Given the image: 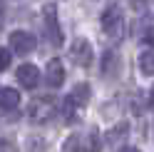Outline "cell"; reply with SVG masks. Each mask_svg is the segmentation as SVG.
<instances>
[{"label": "cell", "instance_id": "1", "mask_svg": "<svg viewBox=\"0 0 154 152\" xmlns=\"http://www.w3.org/2000/svg\"><path fill=\"white\" fill-rule=\"evenodd\" d=\"M42 25H45V35L50 37V43L55 47L62 45V30H60V20H57V8L50 3L45 5V13H42Z\"/></svg>", "mask_w": 154, "mask_h": 152}, {"label": "cell", "instance_id": "2", "mask_svg": "<svg viewBox=\"0 0 154 152\" xmlns=\"http://www.w3.org/2000/svg\"><path fill=\"white\" fill-rule=\"evenodd\" d=\"M122 23H124V13H122V8L117 3H112L107 10L102 13V27H104V33L112 35V37H117L122 33Z\"/></svg>", "mask_w": 154, "mask_h": 152}, {"label": "cell", "instance_id": "3", "mask_svg": "<svg viewBox=\"0 0 154 152\" xmlns=\"http://www.w3.org/2000/svg\"><path fill=\"white\" fill-rule=\"evenodd\" d=\"M92 43L85 40V37H80V40H75L72 47H70V58L75 65H80V68H90L92 65Z\"/></svg>", "mask_w": 154, "mask_h": 152}, {"label": "cell", "instance_id": "4", "mask_svg": "<svg viewBox=\"0 0 154 152\" xmlns=\"http://www.w3.org/2000/svg\"><path fill=\"white\" fill-rule=\"evenodd\" d=\"M10 47L17 55H27V52H32L37 47V40L27 30H15V33H10Z\"/></svg>", "mask_w": 154, "mask_h": 152}, {"label": "cell", "instance_id": "5", "mask_svg": "<svg viewBox=\"0 0 154 152\" xmlns=\"http://www.w3.org/2000/svg\"><path fill=\"white\" fill-rule=\"evenodd\" d=\"M17 82H20L25 90H35L37 82H40V70H37L35 65H30V62L20 65V68H17Z\"/></svg>", "mask_w": 154, "mask_h": 152}, {"label": "cell", "instance_id": "6", "mask_svg": "<svg viewBox=\"0 0 154 152\" xmlns=\"http://www.w3.org/2000/svg\"><path fill=\"white\" fill-rule=\"evenodd\" d=\"M50 115H55V105H52V100L47 97V100H35L32 105H30V117L35 122H45V120H50Z\"/></svg>", "mask_w": 154, "mask_h": 152}, {"label": "cell", "instance_id": "7", "mask_svg": "<svg viewBox=\"0 0 154 152\" xmlns=\"http://www.w3.org/2000/svg\"><path fill=\"white\" fill-rule=\"evenodd\" d=\"M45 82L50 85V87H60V85L65 82V68H62V62L52 58L50 62H47V70H45Z\"/></svg>", "mask_w": 154, "mask_h": 152}, {"label": "cell", "instance_id": "8", "mask_svg": "<svg viewBox=\"0 0 154 152\" xmlns=\"http://www.w3.org/2000/svg\"><path fill=\"white\" fill-rule=\"evenodd\" d=\"M90 95H92V87L87 82H77L75 87H72V92H70V97H72V102L77 107H82V105H87L90 102Z\"/></svg>", "mask_w": 154, "mask_h": 152}, {"label": "cell", "instance_id": "9", "mask_svg": "<svg viewBox=\"0 0 154 152\" xmlns=\"http://www.w3.org/2000/svg\"><path fill=\"white\" fill-rule=\"evenodd\" d=\"M17 105H20L17 90H13V87H3L0 90V110H15Z\"/></svg>", "mask_w": 154, "mask_h": 152}, {"label": "cell", "instance_id": "10", "mask_svg": "<svg viewBox=\"0 0 154 152\" xmlns=\"http://www.w3.org/2000/svg\"><path fill=\"white\" fill-rule=\"evenodd\" d=\"M82 152H102V137H100V132L94 130V127L85 135V140H82Z\"/></svg>", "mask_w": 154, "mask_h": 152}, {"label": "cell", "instance_id": "11", "mask_svg": "<svg viewBox=\"0 0 154 152\" xmlns=\"http://www.w3.org/2000/svg\"><path fill=\"white\" fill-rule=\"evenodd\" d=\"M117 62H119V55L114 50H107L102 55V75H109L112 78V75L117 72Z\"/></svg>", "mask_w": 154, "mask_h": 152}, {"label": "cell", "instance_id": "12", "mask_svg": "<svg viewBox=\"0 0 154 152\" xmlns=\"http://www.w3.org/2000/svg\"><path fill=\"white\" fill-rule=\"evenodd\" d=\"M139 70L144 75H154V50H144L139 55Z\"/></svg>", "mask_w": 154, "mask_h": 152}, {"label": "cell", "instance_id": "13", "mask_svg": "<svg viewBox=\"0 0 154 152\" xmlns=\"http://www.w3.org/2000/svg\"><path fill=\"white\" fill-rule=\"evenodd\" d=\"M127 132H129V125H127V122H119L117 127H112V130L107 132V142L114 145V142H119L122 137H127Z\"/></svg>", "mask_w": 154, "mask_h": 152}, {"label": "cell", "instance_id": "14", "mask_svg": "<svg viewBox=\"0 0 154 152\" xmlns=\"http://www.w3.org/2000/svg\"><path fill=\"white\" fill-rule=\"evenodd\" d=\"M75 102H72V97H70V95H67V97H65V102H62V117L67 120V122H75Z\"/></svg>", "mask_w": 154, "mask_h": 152}, {"label": "cell", "instance_id": "15", "mask_svg": "<svg viewBox=\"0 0 154 152\" xmlns=\"http://www.w3.org/2000/svg\"><path fill=\"white\" fill-rule=\"evenodd\" d=\"M10 62H13V55H10V50H5V47H0V72L10 68Z\"/></svg>", "mask_w": 154, "mask_h": 152}, {"label": "cell", "instance_id": "16", "mask_svg": "<svg viewBox=\"0 0 154 152\" xmlns=\"http://www.w3.org/2000/svg\"><path fill=\"white\" fill-rule=\"evenodd\" d=\"M144 40H147L149 45H154V27H149V30L144 33Z\"/></svg>", "mask_w": 154, "mask_h": 152}, {"label": "cell", "instance_id": "17", "mask_svg": "<svg viewBox=\"0 0 154 152\" xmlns=\"http://www.w3.org/2000/svg\"><path fill=\"white\" fill-rule=\"evenodd\" d=\"M119 152H139V150H137V147H122Z\"/></svg>", "mask_w": 154, "mask_h": 152}, {"label": "cell", "instance_id": "18", "mask_svg": "<svg viewBox=\"0 0 154 152\" xmlns=\"http://www.w3.org/2000/svg\"><path fill=\"white\" fill-rule=\"evenodd\" d=\"M149 107H154V87H152V95H149Z\"/></svg>", "mask_w": 154, "mask_h": 152}]
</instances>
